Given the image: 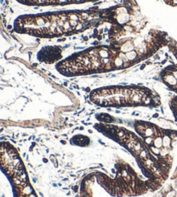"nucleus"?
I'll return each mask as SVG.
<instances>
[{
  "label": "nucleus",
  "instance_id": "nucleus-1",
  "mask_svg": "<svg viewBox=\"0 0 177 197\" xmlns=\"http://www.w3.org/2000/svg\"><path fill=\"white\" fill-rule=\"evenodd\" d=\"M161 48L159 38L149 31L144 43L130 52H122L112 41L87 48L60 60L56 70L65 76H79L129 68L149 59Z\"/></svg>",
  "mask_w": 177,
  "mask_h": 197
},
{
  "label": "nucleus",
  "instance_id": "nucleus-2",
  "mask_svg": "<svg viewBox=\"0 0 177 197\" xmlns=\"http://www.w3.org/2000/svg\"><path fill=\"white\" fill-rule=\"evenodd\" d=\"M102 22V10L91 8L22 15L15 19L13 29L21 35L52 39L80 34Z\"/></svg>",
  "mask_w": 177,
  "mask_h": 197
},
{
  "label": "nucleus",
  "instance_id": "nucleus-3",
  "mask_svg": "<svg viewBox=\"0 0 177 197\" xmlns=\"http://www.w3.org/2000/svg\"><path fill=\"white\" fill-rule=\"evenodd\" d=\"M91 101L102 107L157 106L160 97L151 89L138 86H109L93 90Z\"/></svg>",
  "mask_w": 177,
  "mask_h": 197
},
{
  "label": "nucleus",
  "instance_id": "nucleus-4",
  "mask_svg": "<svg viewBox=\"0 0 177 197\" xmlns=\"http://www.w3.org/2000/svg\"><path fill=\"white\" fill-rule=\"evenodd\" d=\"M19 3L36 7H58L95 3L100 0H16Z\"/></svg>",
  "mask_w": 177,
  "mask_h": 197
},
{
  "label": "nucleus",
  "instance_id": "nucleus-5",
  "mask_svg": "<svg viewBox=\"0 0 177 197\" xmlns=\"http://www.w3.org/2000/svg\"><path fill=\"white\" fill-rule=\"evenodd\" d=\"M37 58L41 62L52 64L62 60V49L60 47L46 46L43 47L37 54Z\"/></svg>",
  "mask_w": 177,
  "mask_h": 197
}]
</instances>
